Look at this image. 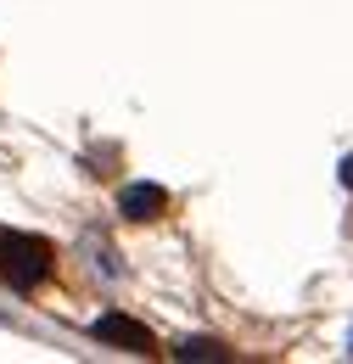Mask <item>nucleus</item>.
<instances>
[{
    "label": "nucleus",
    "mask_w": 353,
    "mask_h": 364,
    "mask_svg": "<svg viewBox=\"0 0 353 364\" xmlns=\"http://www.w3.org/2000/svg\"><path fill=\"white\" fill-rule=\"evenodd\" d=\"M348 353H353V348H348Z\"/></svg>",
    "instance_id": "6"
},
{
    "label": "nucleus",
    "mask_w": 353,
    "mask_h": 364,
    "mask_svg": "<svg viewBox=\"0 0 353 364\" xmlns=\"http://www.w3.org/2000/svg\"><path fill=\"white\" fill-rule=\"evenodd\" d=\"M163 208H169V191H163V185L135 180V185L118 191V213H124V219H163Z\"/></svg>",
    "instance_id": "3"
},
{
    "label": "nucleus",
    "mask_w": 353,
    "mask_h": 364,
    "mask_svg": "<svg viewBox=\"0 0 353 364\" xmlns=\"http://www.w3.org/2000/svg\"><path fill=\"white\" fill-rule=\"evenodd\" d=\"M51 247H45L40 235H23V230H6L0 235V274L17 286V291H40L45 280H51Z\"/></svg>",
    "instance_id": "1"
},
{
    "label": "nucleus",
    "mask_w": 353,
    "mask_h": 364,
    "mask_svg": "<svg viewBox=\"0 0 353 364\" xmlns=\"http://www.w3.org/2000/svg\"><path fill=\"white\" fill-rule=\"evenodd\" d=\"M342 185H353V157H348V163H342Z\"/></svg>",
    "instance_id": "5"
},
{
    "label": "nucleus",
    "mask_w": 353,
    "mask_h": 364,
    "mask_svg": "<svg viewBox=\"0 0 353 364\" xmlns=\"http://www.w3.org/2000/svg\"><path fill=\"white\" fill-rule=\"evenodd\" d=\"M101 342H112V348H124V353H152L157 342H152V331L146 325H135L130 314H101L95 325H90Z\"/></svg>",
    "instance_id": "2"
},
{
    "label": "nucleus",
    "mask_w": 353,
    "mask_h": 364,
    "mask_svg": "<svg viewBox=\"0 0 353 364\" xmlns=\"http://www.w3.org/2000/svg\"><path fill=\"white\" fill-rule=\"evenodd\" d=\"M174 353H179V359H224V348H219V342H208V336H185Z\"/></svg>",
    "instance_id": "4"
}]
</instances>
